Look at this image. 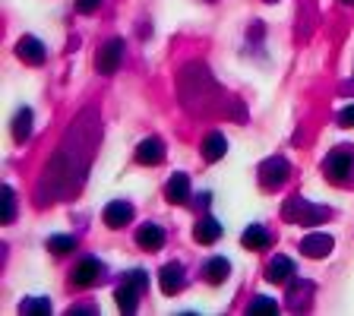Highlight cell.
<instances>
[{
    "instance_id": "6da1fadb",
    "label": "cell",
    "mask_w": 354,
    "mask_h": 316,
    "mask_svg": "<svg viewBox=\"0 0 354 316\" xmlns=\"http://www.w3.org/2000/svg\"><path fill=\"white\" fill-rule=\"evenodd\" d=\"M281 215L288 218L291 225H320V222L329 218V209L313 206V202H307L304 196H291V200L281 206Z\"/></svg>"
},
{
    "instance_id": "7a4b0ae2",
    "label": "cell",
    "mask_w": 354,
    "mask_h": 316,
    "mask_svg": "<svg viewBox=\"0 0 354 316\" xmlns=\"http://www.w3.org/2000/svg\"><path fill=\"white\" fill-rule=\"evenodd\" d=\"M146 288H149V278H146V272H130V278H127L121 288H117V307L124 310V313H133V310L140 307V298L146 294Z\"/></svg>"
},
{
    "instance_id": "3957f363",
    "label": "cell",
    "mask_w": 354,
    "mask_h": 316,
    "mask_svg": "<svg viewBox=\"0 0 354 316\" xmlns=\"http://www.w3.org/2000/svg\"><path fill=\"white\" fill-rule=\"evenodd\" d=\"M351 171H354V155L348 149L329 152L326 161H323V174H326V181H332V183H345Z\"/></svg>"
},
{
    "instance_id": "277c9868",
    "label": "cell",
    "mask_w": 354,
    "mask_h": 316,
    "mask_svg": "<svg viewBox=\"0 0 354 316\" xmlns=\"http://www.w3.org/2000/svg\"><path fill=\"white\" fill-rule=\"evenodd\" d=\"M288 171H291V165L285 161V158L272 155L260 165V183H263L266 190H275V187H281V183L288 181Z\"/></svg>"
},
{
    "instance_id": "5b68a950",
    "label": "cell",
    "mask_w": 354,
    "mask_h": 316,
    "mask_svg": "<svg viewBox=\"0 0 354 316\" xmlns=\"http://www.w3.org/2000/svg\"><path fill=\"white\" fill-rule=\"evenodd\" d=\"M121 57H124V42H121V38H111V42H105L99 48V54H95V70H99L101 76H111L121 67Z\"/></svg>"
},
{
    "instance_id": "8992f818",
    "label": "cell",
    "mask_w": 354,
    "mask_h": 316,
    "mask_svg": "<svg viewBox=\"0 0 354 316\" xmlns=\"http://www.w3.org/2000/svg\"><path fill=\"white\" fill-rule=\"evenodd\" d=\"M101 263L99 259H83V263H76V269H73V275H70V285H76V288H89V285H95L101 278Z\"/></svg>"
},
{
    "instance_id": "52a82bcc",
    "label": "cell",
    "mask_w": 354,
    "mask_h": 316,
    "mask_svg": "<svg viewBox=\"0 0 354 316\" xmlns=\"http://www.w3.org/2000/svg\"><path fill=\"white\" fill-rule=\"evenodd\" d=\"M332 247H336V241H332L329 234H307L304 241H301V253L310 259H323L329 256Z\"/></svg>"
},
{
    "instance_id": "ba28073f",
    "label": "cell",
    "mask_w": 354,
    "mask_h": 316,
    "mask_svg": "<svg viewBox=\"0 0 354 316\" xmlns=\"http://www.w3.org/2000/svg\"><path fill=\"white\" fill-rule=\"evenodd\" d=\"M168 241V234L162 225H155V222H149V225H142L140 231H136V243H140L142 250H149V253H155V250H162Z\"/></svg>"
},
{
    "instance_id": "9c48e42d",
    "label": "cell",
    "mask_w": 354,
    "mask_h": 316,
    "mask_svg": "<svg viewBox=\"0 0 354 316\" xmlns=\"http://www.w3.org/2000/svg\"><path fill=\"white\" fill-rule=\"evenodd\" d=\"M133 222V206L127 200H114V202H108L105 206V225L108 228H124Z\"/></svg>"
},
{
    "instance_id": "30bf717a",
    "label": "cell",
    "mask_w": 354,
    "mask_h": 316,
    "mask_svg": "<svg viewBox=\"0 0 354 316\" xmlns=\"http://www.w3.org/2000/svg\"><path fill=\"white\" fill-rule=\"evenodd\" d=\"M16 57L23 60V64L38 67V64H45V44L38 42V38H32V35H25V38H19V44H16Z\"/></svg>"
},
{
    "instance_id": "8fae6325",
    "label": "cell",
    "mask_w": 354,
    "mask_h": 316,
    "mask_svg": "<svg viewBox=\"0 0 354 316\" xmlns=\"http://www.w3.org/2000/svg\"><path fill=\"white\" fill-rule=\"evenodd\" d=\"M162 158H165V142L158 140V136H149V140H142L136 146V161L140 165H158Z\"/></svg>"
},
{
    "instance_id": "7c38bea8",
    "label": "cell",
    "mask_w": 354,
    "mask_h": 316,
    "mask_svg": "<svg viewBox=\"0 0 354 316\" xmlns=\"http://www.w3.org/2000/svg\"><path fill=\"white\" fill-rule=\"evenodd\" d=\"M266 278H269L272 285H288L294 282V263H291L288 256H275L266 266Z\"/></svg>"
},
{
    "instance_id": "4fadbf2b",
    "label": "cell",
    "mask_w": 354,
    "mask_h": 316,
    "mask_svg": "<svg viewBox=\"0 0 354 316\" xmlns=\"http://www.w3.org/2000/svg\"><path fill=\"white\" fill-rule=\"evenodd\" d=\"M158 288L165 294H177L184 288V266L181 263H168L162 272H158Z\"/></svg>"
},
{
    "instance_id": "5bb4252c",
    "label": "cell",
    "mask_w": 354,
    "mask_h": 316,
    "mask_svg": "<svg viewBox=\"0 0 354 316\" xmlns=\"http://www.w3.org/2000/svg\"><path fill=\"white\" fill-rule=\"evenodd\" d=\"M165 196H168V202H174V206H187L190 202V177L177 171V174L168 181Z\"/></svg>"
},
{
    "instance_id": "9a60e30c",
    "label": "cell",
    "mask_w": 354,
    "mask_h": 316,
    "mask_svg": "<svg viewBox=\"0 0 354 316\" xmlns=\"http://www.w3.org/2000/svg\"><path fill=\"white\" fill-rule=\"evenodd\" d=\"M193 237H197V243H215L218 237H222V225L215 222V218H199L197 228H193Z\"/></svg>"
},
{
    "instance_id": "2e32d148",
    "label": "cell",
    "mask_w": 354,
    "mask_h": 316,
    "mask_svg": "<svg viewBox=\"0 0 354 316\" xmlns=\"http://www.w3.org/2000/svg\"><path fill=\"white\" fill-rule=\"evenodd\" d=\"M231 275V263L225 256H215L206 263V269H203V278H206L209 285H222L225 278Z\"/></svg>"
},
{
    "instance_id": "e0dca14e",
    "label": "cell",
    "mask_w": 354,
    "mask_h": 316,
    "mask_svg": "<svg viewBox=\"0 0 354 316\" xmlns=\"http://www.w3.org/2000/svg\"><path fill=\"white\" fill-rule=\"evenodd\" d=\"M269 231H266L263 225H250L247 231H244V237H240V243H244V247L247 250H266L269 247Z\"/></svg>"
},
{
    "instance_id": "ac0fdd59",
    "label": "cell",
    "mask_w": 354,
    "mask_h": 316,
    "mask_svg": "<svg viewBox=\"0 0 354 316\" xmlns=\"http://www.w3.org/2000/svg\"><path fill=\"white\" fill-rule=\"evenodd\" d=\"M225 152H228V142H225L222 133H209L206 140H203V158H206V161H218Z\"/></svg>"
},
{
    "instance_id": "d6986e66",
    "label": "cell",
    "mask_w": 354,
    "mask_h": 316,
    "mask_svg": "<svg viewBox=\"0 0 354 316\" xmlns=\"http://www.w3.org/2000/svg\"><path fill=\"white\" fill-rule=\"evenodd\" d=\"M29 133H32V111L23 108L13 117V140L23 142V140H29Z\"/></svg>"
},
{
    "instance_id": "ffe728a7",
    "label": "cell",
    "mask_w": 354,
    "mask_h": 316,
    "mask_svg": "<svg viewBox=\"0 0 354 316\" xmlns=\"http://www.w3.org/2000/svg\"><path fill=\"white\" fill-rule=\"evenodd\" d=\"M19 313H51V300L48 298H29L19 304Z\"/></svg>"
},
{
    "instance_id": "44dd1931",
    "label": "cell",
    "mask_w": 354,
    "mask_h": 316,
    "mask_svg": "<svg viewBox=\"0 0 354 316\" xmlns=\"http://www.w3.org/2000/svg\"><path fill=\"white\" fill-rule=\"evenodd\" d=\"M16 218V193L13 187H3V225Z\"/></svg>"
},
{
    "instance_id": "7402d4cb",
    "label": "cell",
    "mask_w": 354,
    "mask_h": 316,
    "mask_svg": "<svg viewBox=\"0 0 354 316\" xmlns=\"http://www.w3.org/2000/svg\"><path fill=\"white\" fill-rule=\"evenodd\" d=\"M247 313H279V304L272 298H256V300H250V307H247Z\"/></svg>"
},
{
    "instance_id": "603a6c76",
    "label": "cell",
    "mask_w": 354,
    "mask_h": 316,
    "mask_svg": "<svg viewBox=\"0 0 354 316\" xmlns=\"http://www.w3.org/2000/svg\"><path fill=\"white\" fill-rule=\"evenodd\" d=\"M48 250H51V253H58V256H64V253H70V250H73V237H66V234L48 237Z\"/></svg>"
},
{
    "instance_id": "cb8c5ba5",
    "label": "cell",
    "mask_w": 354,
    "mask_h": 316,
    "mask_svg": "<svg viewBox=\"0 0 354 316\" xmlns=\"http://www.w3.org/2000/svg\"><path fill=\"white\" fill-rule=\"evenodd\" d=\"M310 291H313V285L297 282L294 288H291V307H301V304H304V294H310Z\"/></svg>"
},
{
    "instance_id": "d4e9b609",
    "label": "cell",
    "mask_w": 354,
    "mask_h": 316,
    "mask_svg": "<svg viewBox=\"0 0 354 316\" xmlns=\"http://www.w3.org/2000/svg\"><path fill=\"white\" fill-rule=\"evenodd\" d=\"M99 7H101V0H76V10H79V13H86V16H89V13H95Z\"/></svg>"
},
{
    "instance_id": "484cf974",
    "label": "cell",
    "mask_w": 354,
    "mask_h": 316,
    "mask_svg": "<svg viewBox=\"0 0 354 316\" xmlns=\"http://www.w3.org/2000/svg\"><path fill=\"white\" fill-rule=\"evenodd\" d=\"M338 127H354V105H348L345 111H338Z\"/></svg>"
},
{
    "instance_id": "4316f807",
    "label": "cell",
    "mask_w": 354,
    "mask_h": 316,
    "mask_svg": "<svg viewBox=\"0 0 354 316\" xmlns=\"http://www.w3.org/2000/svg\"><path fill=\"white\" fill-rule=\"evenodd\" d=\"M197 209H209V202H212V196H209V193H197Z\"/></svg>"
},
{
    "instance_id": "83f0119b",
    "label": "cell",
    "mask_w": 354,
    "mask_h": 316,
    "mask_svg": "<svg viewBox=\"0 0 354 316\" xmlns=\"http://www.w3.org/2000/svg\"><path fill=\"white\" fill-rule=\"evenodd\" d=\"M338 3H345V7H354V0H338Z\"/></svg>"
},
{
    "instance_id": "f1b7e54d",
    "label": "cell",
    "mask_w": 354,
    "mask_h": 316,
    "mask_svg": "<svg viewBox=\"0 0 354 316\" xmlns=\"http://www.w3.org/2000/svg\"><path fill=\"white\" fill-rule=\"evenodd\" d=\"M266 3H275V0H266Z\"/></svg>"
}]
</instances>
